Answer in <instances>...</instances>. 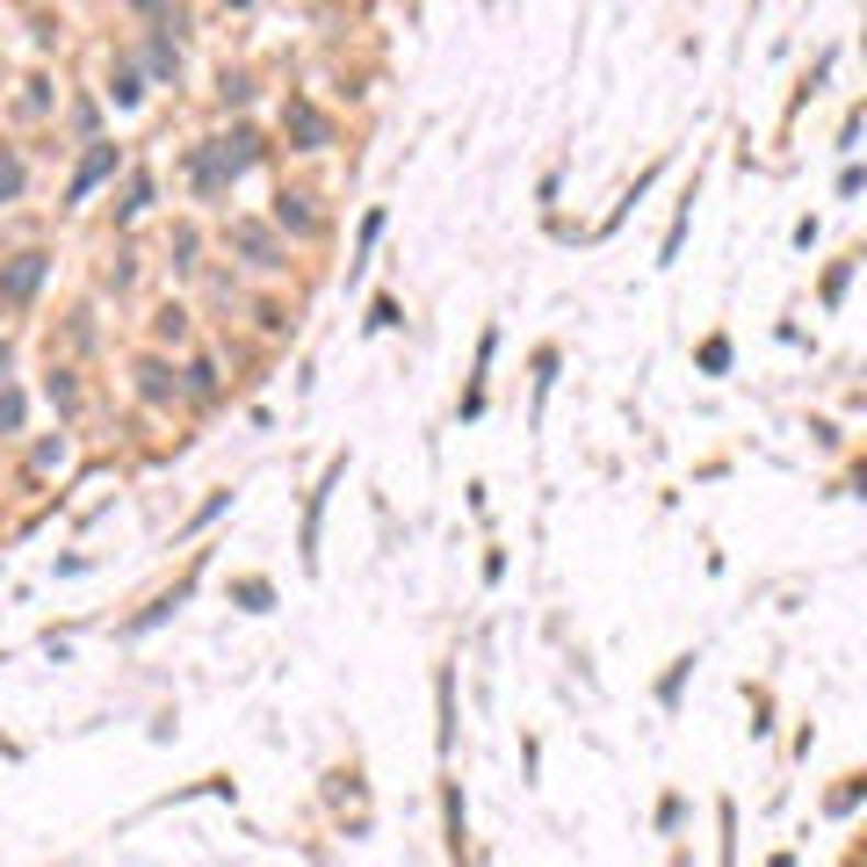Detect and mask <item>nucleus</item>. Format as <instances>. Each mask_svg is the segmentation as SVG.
<instances>
[{"instance_id":"obj_7","label":"nucleus","mask_w":867,"mask_h":867,"mask_svg":"<svg viewBox=\"0 0 867 867\" xmlns=\"http://www.w3.org/2000/svg\"><path fill=\"white\" fill-rule=\"evenodd\" d=\"M138 391H145V405H167V398H173L167 362H138Z\"/></svg>"},{"instance_id":"obj_4","label":"nucleus","mask_w":867,"mask_h":867,"mask_svg":"<svg viewBox=\"0 0 867 867\" xmlns=\"http://www.w3.org/2000/svg\"><path fill=\"white\" fill-rule=\"evenodd\" d=\"M102 173H116V145H94V153L80 159V173L66 181V203H87V189H94Z\"/></svg>"},{"instance_id":"obj_10","label":"nucleus","mask_w":867,"mask_h":867,"mask_svg":"<svg viewBox=\"0 0 867 867\" xmlns=\"http://www.w3.org/2000/svg\"><path fill=\"white\" fill-rule=\"evenodd\" d=\"M22 427V398L15 391H0V434H15Z\"/></svg>"},{"instance_id":"obj_13","label":"nucleus","mask_w":867,"mask_h":867,"mask_svg":"<svg viewBox=\"0 0 867 867\" xmlns=\"http://www.w3.org/2000/svg\"><path fill=\"white\" fill-rule=\"evenodd\" d=\"M0 376H8V340H0Z\"/></svg>"},{"instance_id":"obj_3","label":"nucleus","mask_w":867,"mask_h":867,"mask_svg":"<svg viewBox=\"0 0 867 867\" xmlns=\"http://www.w3.org/2000/svg\"><path fill=\"white\" fill-rule=\"evenodd\" d=\"M36 282H44V254H22L8 275H0V304H30Z\"/></svg>"},{"instance_id":"obj_12","label":"nucleus","mask_w":867,"mask_h":867,"mask_svg":"<svg viewBox=\"0 0 867 867\" xmlns=\"http://www.w3.org/2000/svg\"><path fill=\"white\" fill-rule=\"evenodd\" d=\"M131 8H138V15H159V8H167V0H131Z\"/></svg>"},{"instance_id":"obj_1","label":"nucleus","mask_w":867,"mask_h":867,"mask_svg":"<svg viewBox=\"0 0 867 867\" xmlns=\"http://www.w3.org/2000/svg\"><path fill=\"white\" fill-rule=\"evenodd\" d=\"M254 159H260V138H254V131H232V138H217V145H195L189 173H195V189H203V195H225Z\"/></svg>"},{"instance_id":"obj_5","label":"nucleus","mask_w":867,"mask_h":867,"mask_svg":"<svg viewBox=\"0 0 867 867\" xmlns=\"http://www.w3.org/2000/svg\"><path fill=\"white\" fill-rule=\"evenodd\" d=\"M290 131L304 138V153H326V145H333V123L318 116L312 102H290Z\"/></svg>"},{"instance_id":"obj_14","label":"nucleus","mask_w":867,"mask_h":867,"mask_svg":"<svg viewBox=\"0 0 867 867\" xmlns=\"http://www.w3.org/2000/svg\"><path fill=\"white\" fill-rule=\"evenodd\" d=\"M232 8H246V0H232Z\"/></svg>"},{"instance_id":"obj_8","label":"nucleus","mask_w":867,"mask_h":867,"mask_svg":"<svg viewBox=\"0 0 867 867\" xmlns=\"http://www.w3.org/2000/svg\"><path fill=\"white\" fill-rule=\"evenodd\" d=\"M145 203H153V181H145V173H138V181H131V189H123V203H116V217H123V225H131V217H138V210Z\"/></svg>"},{"instance_id":"obj_9","label":"nucleus","mask_w":867,"mask_h":867,"mask_svg":"<svg viewBox=\"0 0 867 867\" xmlns=\"http://www.w3.org/2000/svg\"><path fill=\"white\" fill-rule=\"evenodd\" d=\"M15 195H22V159L0 153V203H15Z\"/></svg>"},{"instance_id":"obj_6","label":"nucleus","mask_w":867,"mask_h":867,"mask_svg":"<svg viewBox=\"0 0 867 867\" xmlns=\"http://www.w3.org/2000/svg\"><path fill=\"white\" fill-rule=\"evenodd\" d=\"M275 225H290V232H318L312 195H290V189H282V195H275Z\"/></svg>"},{"instance_id":"obj_2","label":"nucleus","mask_w":867,"mask_h":867,"mask_svg":"<svg viewBox=\"0 0 867 867\" xmlns=\"http://www.w3.org/2000/svg\"><path fill=\"white\" fill-rule=\"evenodd\" d=\"M232 246H239V254L254 260V268H282L275 232H268V225H254V217H239V225H232Z\"/></svg>"},{"instance_id":"obj_11","label":"nucleus","mask_w":867,"mask_h":867,"mask_svg":"<svg viewBox=\"0 0 867 867\" xmlns=\"http://www.w3.org/2000/svg\"><path fill=\"white\" fill-rule=\"evenodd\" d=\"M189 391H195V398H210V391H217V369L195 362V369H189Z\"/></svg>"}]
</instances>
